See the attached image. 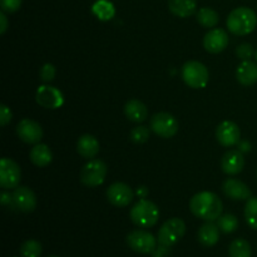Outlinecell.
I'll return each mask as SVG.
<instances>
[{
  "label": "cell",
  "instance_id": "27",
  "mask_svg": "<svg viewBox=\"0 0 257 257\" xmlns=\"http://www.w3.org/2000/svg\"><path fill=\"white\" fill-rule=\"evenodd\" d=\"M217 226L223 233H232L238 228V220L235 215H222L217 220Z\"/></svg>",
  "mask_w": 257,
  "mask_h": 257
},
{
  "label": "cell",
  "instance_id": "34",
  "mask_svg": "<svg viewBox=\"0 0 257 257\" xmlns=\"http://www.w3.org/2000/svg\"><path fill=\"white\" fill-rule=\"evenodd\" d=\"M12 117L13 114L10 108L8 107L7 104L0 105V124H2L3 127H5V125L12 120Z\"/></svg>",
  "mask_w": 257,
  "mask_h": 257
},
{
  "label": "cell",
  "instance_id": "6",
  "mask_svg": "<svg viewBox=\"0 0 257 257\" xmlns=\"http://www.w3.org/2000/svg\"><path fill=\"white\" fill-rule=\"evenodd\" d=\"M107 176V165L102 160H89L80 170V182L87 187H98Z\"/></svg>",
  "mask_w": 257,
  "mask_h": 257
},
{
  "label": "cell",
  "instance_id": "21",
  "mask_svg": "<svg viewBox=\"0 0 257 257\" xmlns=\"http://www.w3.org/2000/svg\"><path fill=\"white\" fill-rule=\"evenodd\" d=\"M124 114L131 122L142 123L147 119L148 109L141 100L130 99L124 105Z\"/></svg>",
  "mask_w": 257,
  "mask_h": 257
},
{
  "label": "cell",
  "instance_id": "18",
  "mask_svg": "<svg viewBox=\"0 0 257 257\" xmlns=\"http://www.w3.org/2000/svg\"><path fill=\"white\" fill-rule=\"evenodd\" d=\"M236 79L240 84L253 85L257 83V64L252 60H243L236 69Z\"/></svg>",
  "mask_w": 257,
  "mask_h": 257
},
{
  "label": "cell",
  "instance_id": "4",
  "mask_svg": "<svg viewBox=\"0 0 257 257\" xmlns=\"http://www.w3.org/2000/svg\"><path fill=\"white\" fill-rule=\"evenodd\" d=\"M182 79L188 87L193 89H201L208 84L210 80V73L205 64L197 60H190L185 63L182 67Z\"/></svg>",
  "mask_w": 257,
  "mask_h": 257
},
{
  "label": "cell",
  "instance_id": "3",
  "mask_svg": "<svg viewBox=\"0 0 257 257\" xmlns=\"http://www.w3.org/2000/svg\"><path fill=\"white\" fill-rule=\"evenodd\" d=\"M131 221L141 228H150L160 220V210L152 201L141 198L130 212Z\"/></svg>",
  "mask_w": 257,
  "mask_h": 257
},
{
  "label": "cell",
  "instance_id": "24",
  "mask_svg": "<svg viewBox=\"0 0 257 257\" xmlns=\"http://www.w3.org/2000/svg\"><path fill=\"white\" fill-rule=\"evenodd\" d=\"M92 12L95 17L98 18L102 22H108V20L112 19L115 14V8L108 0H97V2L93 4Z\"/></svg>",
  "mask_w": 257,
  "mask_h": 257
},
{
  "label": "cell",
  "instance_id": "25",
  "mask_svg": "<svg viewBox=\"0 0 257 257\" xmlns=\"http://www.w3.org/2000/svg\"><path fill=\"white\" fill-rule=\"evenodd\" d=\"M230 257H252V248L250 242L245 238H236L228 247Z\"/></svg>",
  "mask_w": 257,
  "mask_h": 257
},
{
  "label": "cell",
  "instance_id": "32",
  "mask_svg": "<svg viewBox=\"0 0 257 257\" xmlns=\"http://www.w3.org/2000/svg\"><path fill=\"white\" fill-rule=\"evenodd\" d=\"M55 73L57 70H55L54 65L50 63H45L40 69V79L44 83H50L55 78Z\"/></svg>",
  "mask_w": 257,
  "mask_h": 257
},
{
  "label": "cell",
  "instance_id": "22",
  "mask_svg": "<svg viewBox=\"0 0 257 257\" xmlns=\"http://www.w3.org/2000/svg\"><path fill=\"white\" fill-rule=\"evenodd\" d=\"M196 0H168V9L178 18H188L196 13Z\"/></svg>",
  "mask_w": 257,
  "mask_h": 257
},
{
  "label": "cell",
  "instance_id": "20",
  "mask_svg": "<svg viewBox=\"0 0 257 257\" xmlns=\"http://www.w3.org/2000/svg\"><path fill=\"white\" fill-rule=\"evenodd\" d=\"M100 146L97 138L92 135L80 136L77 142V151L85 160H93L99 153Z\"/></svg>",
  "mask_w": 257,
  "mask_h": 257
},
{
  "label": "cell",
  "instance_id": "29",
  "mask_svg": "<svg viewBox=\"0 0 257 257\" xmlns=\"http://www.w3.org/2000/svg\"><path fill=\"white\" fill-rule=\"evenodd\" d=\"M42 255V245L37 240H28L20 246V256L22 257H40Z\"/></svg>",
  "mask_w": 257,
  "mask_h": 257
},
{
  "label": "cell",
  "instance_id": "19",
  "mask_svg": "<svg viewBox=\"0 0 257 257\" xmlns=\"http://www.w3.org/2000/svg\"><path fill=\"white\" fill-rule=\"evenodd\" d=\"M220 232L221 230L218 228L217 223H213L212 221H207L198 230V242L205 246V247H212L220 240Z\"/></svg>",
  "mask_w": 257,
  "mask_h": 257
},
{
  "label": "cell",
  "instance_id": "30",
  "mask_svg": "<svg viewBox=\"0 0 257 257\" xmlns=\"http://www.w3.org/2000/svg\"><path fill=\"white\" fill-rule=\"evenodd\" d=\"M150 128H147L146 125H137V127L133 128L131 131L130 138L132 142L138 143V145H142V143L147 142L148 138H150Z\"/></svg>",
  "mask_w": 257,
  "mask_h": 257
},
{
  "label": "cell",
  "instance_id": "13",
  "mask_svg": "<svg viewBox=\"0 0 257 257\" xmlns=\"http://www.w3.org/2000/svg\"><path fill=\"white\" fill-rule=\"evenodd\" d=\"M217 142L223 147H233L241 140V131L236 123L231 120H223L216 128Z\"/></svg>",
  "mask_w": 257,
  "mask_h": 257
},
{
  "label": "cell",
  "instance_id": "36",
  "mask_svg": "<svg viewBox=\"0 0 257 257\" xmlns=\"http://www.w3.org/2000/svg\"><path fill=\"white\" fill-rule=\"evenodd\" d=\"M0 202H2L3 206H9V207L15 208L14 202H13V195L8 192H3L2 196H0Z\"/></svg>",
  "mask_w": 257,
  "mask_h": 257
},
{
  "label": "cell",
  "instance_id": "14",
  "mask_svg": "<svg viewBox=\"0 0 257 257\" xmlns=\"http://www.w3.org/2000/svg\"><path fill=\"white\" fill-rule=\"evenodd\" d=\"M13 202L17 210L29 213L33 212L37 207V196L29 187L18 186L13 192Z\"/></svg>",
  "mask_w": 257,
  "mask_h": 257
},
{
  "label": "cell",
  "instance_id": "31",
  "mask_svg": "<svg viewBox=\"0 0 257 257\" xmlns=\"http://www.w3.org/2000/svg\"><path fill=\"white\" fill-rule=\"evenodd\" d=\"M253 53H255L253 52V47L251 44H248V43H242V44H240L236 48V54H237V57L242 62L243 60H251Z\"/></svg>",
  "mask_w": 257,
  "mask_h": 257
},
{
  "label": "cell",
  "instance_id": "40",
  "mask_svg": "<svg viewBox=\"0 0 257 257\" xmlns=\"http://www.w3.org/2000/svg\"><path fill=\"white\" fill-rule=\"evenodd\" d=\"M48 257H58V256H54V255H53V256H48Z\"/></svg>",
  "mask_w": 257,
  "mask_h": 257
},
{
  "label": "cell",
  "instance_id": "1",
  "mask_svg": "<svg viewBox=\"0 0 257 257\" xmlns=\"http://www.w3.org/2000/svg\"><path fill=\"white\" fill-rule=\"evenodd\" d=\"M190 210L197 218L205 221H217L222 213L223 205L221 198L210 191L198 192L191 198Z\"/></svg>",
  "mask_w": 257,
  "mask_h": 257
},
{
  "label": "cell",
  "instance_id": "16",
  "mask_svg": "<svg viewBox=\"0 0 257 257\" xmlns=\"http://www.w3.org/2000/svg\"><path fill=\"white\" fill-rule=\"evenodd\" d=\"M222 191L228 198L233 201H247L252 197L251 190L246 183L236 178H227L222 185Z\"/></svg>",
  "mask_w": 257,
  "mask_h": 257
},
{
  "label": "cell",
  "instance_id": "39",
  "mask_svg": "<svg viewBox=\"0 0 257 257\" xmlns=\"http://www.w3.org/2000/svg\"><path fill=\"white\" fill-rule=\"evenodd\" d=\"M255 55H256V60H257V50H256V53H255Z\"/></svg>",
  "mask_w": 257,
  "mask_h": 257
},
{
  "label": "cell",
  "instance_id": "5",
  "mask_svg": "<svg viewBox=\"0 0 257 257\" xmlns=\"http://www.w3.org/2000/svg\"><path fill=\"white\" fill-rule=\"evenodd\" d=\"M186 233V225L181 218L173 217L166 221L158 231V243L172 247Z\"/></svg>",
  "mask_w": 257,
  "mask_h": 257
},
{
  "label": "cell",
  "instance_id": "7",
  "mask_svg": "<svg viewBox=\"0 0 257 257\" xmlns=\"http://www.w3.org/2000/svg\"><path fill=\"white\" fill-rule=\"evenodd\" d=\"M127 245L135 252L143 253V255H152L153 251L157 247V240L151 232L146 230L131 231L127 235Z\"/></svg>",
  "mask_w": 257,
  "mask_h": 257
},
{
  "label": "cell",
  "instance_id": "23",
  "mask_svg": "<svg viewBox=\"0 0 257 257\" xmlns=\"http://www.w3.org/2000/svg\"><path fill=\"white\" fill-rule=\"evenodd\" d=\"M30 161L37 167H47L53 160V153L50 148L44 143H38L32 148L29 153Z\"/></svg>",
  "mask_w": 257,
  "mask_h": 257
},
{
  "label": "cell",
  "instance_id": "15",
  "mask_svg": "<svg viewBox=\"0 0 257 257\" xmlns=\"http://www.w3.org/2000/svg\"><path fill=\"white\" fill-rule=\"evenodd\" d=\"M228 45V34L223 29H211L203 38V47L208 53L217 54L223 52Z\"/></svg>",
  "mask_w": 257,
  "mask_h": 257
},
{
  "label": "cell",
  "instance_id": "28",
  "mask_svg": "<svg viewBox=\"0 0 257 257\" xmlns=\"http://www.w3.org/2000/svg\"><path fill=\"white\" fill-rule=\"evenodd\" d=\"M245 220L253 230H257V197H250L245 206Z\"/></svg>",
  "mask_w": 257,
  "mask_h": 257
},
{
  "label": "cell",
  "instance_id": "33",
  "mask_svg": "<svg viewBox=\"0 0 257 257\" xmlns=\"http://www.w3.org/2000/svg\"><path fill=\"white\" fill-rule=\"evenodd\" d=\"M22 0H0V7L4 13H15L20 9Z\"/></svg>",
  "mask_w": 257,
  "mask_h": 257
},
{
  "label": "cell",
  "instance_id": "12",
  "mask_svg": "<svg viewBox=\"0 0 257 257\" xmlns=\"http://www.w3.org/2000/svg\"><path fill=\"white\" fill-rule=\"evenodd\" d=\"M107 200L115 207H127L133 200L135 192L128 185L123 182H115L107 188Z\"/></svg>",
  "mask_w": 257,
  "mask_h": 257
},
{
  "label": "cell",
  "instance_id": "38",
  "mask_svg": "<svg viewBox=\"0 0 257 257\" xmlns=\"http://www.w3.org/2000/svg\"><path fill=\"white\" fill-rule=\"evenodd\" d=\"M148 193H150V191H148V188L146 187V186H140V187H137V190H136V195L140 198H146L148 196Z\"/></svg>",
  "mask_w": 257,
  "mask_h": 257
},
{
  "label": "cell",
  "instance_id": "8",
  "mask_svg": "<svg viewBox=\"0 0 257 257\" xmlns=\"http://www.w3.org/2000/svg\"><path fill=\"white\" fill-rule=\"evenodd\" d=\"M178 120L167 112L156 113L151 118V130L161 138L173 137L178 132Z\"/></svg>",
  "mask_w": 257,
  "mask_h": 257
},
{
  "label": "cell",
  "instance_id": "35",
  "mask_svg": "<svg viewBox=\"0 0 257 257\" xmlns=\"http://www.w3.org/2000/svg\"><path fill=\"white\" fill-rule=\"evenodd\" d=\"M170 250H171V247L160 245L158 247H156L155 251H153L152 257H167L168 253H170Z\"/></svg>",
  "mask_w": 257,
  "mask_h": 257
},
{
  "label": "cell",
  "instance_id": "37",
  "mask_svg": "<svg viewBox=\"0 0 257 257\" xmlns=\"http://www.w3.org/2000/svg\"><path fill=\"white\" fill-rule=\"evenodd\" d=\"M8 25H9V23H8L7 15L4 12H2L0 13V34H4L7 32Z\"/></svg>",
  "mask_w": 257,
  "mask_h": 257
},
{
  "label": "cell",
  "instance_id": "10",
  "mask_svg": "<svg viewBox=\"0 0 257 257\" xmlns=\"http://www.w3.org/2000/svg\"><path fill=\"white\" fill-rule=\"evenodd\" d=\"M35 100L38 104L47 109H57L64 103V97L59 89L52 85H42L35 93Z\"/></svg>",
  "mask_w": 257,
  "mask_h": 257
},
{
  "label": "cell",
  "instance_id": "9",
  "mask_svg": "<svg viewBox=\"0 0 257 257\" xmlns=\"http://www.w3.org/2000/svg\"><path fill=\"white\" fill-rule=\"evenodd\" d=\"M22 171L19 165L12 158L4 157L0 161V186L4 190H13L19 186Z\"/></svg>",
  "mask_w": 257,
  "mask_h": 257
},
{
  "label": "cell",
  "instance_id": "17",
  "mask_svg": "<svg viewBox=\"0 0 257 257\" xmlns=\"http://www.w3.org/2000/svg\"><path fill=\"white\" fill-rule=\"evenodd\" d=\"M243 167H245V158L240 151L230 150L222 156L221 168L226 175H238L240 172H242Z\"/></svg>",
  "mask_w": 257,
  "mask_h": 257
},
{
  "label": "cell",
  "instance_id": "26",
  "mask_svg": "<svg viewBox=\"0 0 257 257\" xmlns=\"http://www.w3.org/2000/svg\"><path fill=\"white\" fill-rule=\"evenodd\" d=\"M196 18L197 22L205 28H215L220 20L218 13L211 8H201L196 14Z\"/></svg>",
  "mask_w": 257,
  "mask_h": 257
},
{
  "label": "cell",
  "instance_id": "2",
  "mask_svg": "<svg viewBox=\"0 0 257 257\" xmlns=\"http://www.w3.org/2000/svg\"><path fill=\"white\" fill-rule=\"evenodd\" d=\"M226 24L232 34L243 37L255 30L257 25V15L252 9L247 7L236 8L228 14Z\"/></svg>",
  "mask_w": 257,
  "mask_h": 257
},
{
  "label": "cell",
  "instance_id": "11",
  "mask_svg": "<svg viewBox=\"0 0 257 257\" xmlns=\"http://www.w3.org/2000/svg\"><path fill=\"white\" fill-rule=\"evenodd\" d=\"M17 135L28 145H38L43 138V128L35 120L24 118L17 125Z\"/></svg>",
  "mask_w": 257,
  "mask_h": 257
}]
</instances>
